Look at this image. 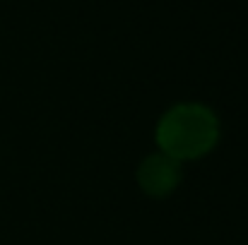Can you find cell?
<instances>
[{"instance_id": "cell-1", "label": "cell", "mask_w": 248, "mask_h": 245, "mask_svg": "<svg viewBox=\"0 0 248 245\" xmlns=\"http://www.w3.org/2000/svg\"><path fill=\"white\" fill-rule=\"evenodd\" d=\"M219 140V120L205 103H176L157 125L159 152L176 161H193L205 157Z\"/></svg>"}, {"instance_id": "cell-2", "label": "cell", "mask_w": 248, "mask_h": 245, "mask_svg": "<svg viewBox=\"0 0 248 245\" xmlns=\"http://www.w3.org/2000/svg\"><path fill=\"white\" fill-rule=\"evenodd\" d=\"M181 161L171 159L164 152L145 157L138 166V185L150 197H169L181 183Z\"/></svg>"}]
</instances>
